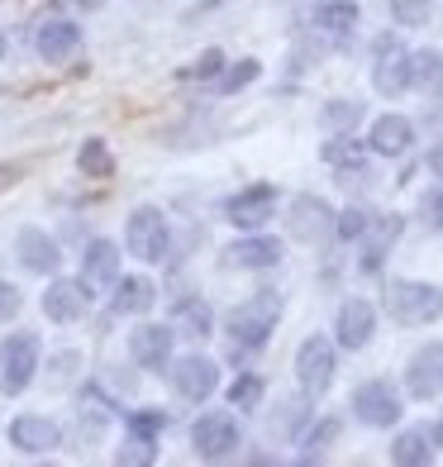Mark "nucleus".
I'll list each match as a JSON object with an SVG mask.
<instances>
[{
  "label": "nucleus",
  "instance_id": "nucleus-1",
  "mask_svg": "<svg viewBox=\"0 0 443 467\" xmlns=\"http://www.w3.org/2000/svg\"><path fill=\"white\" fill-rule=\"evenodd\" d=\"M277 320H282V296L277 291H258L248 296V301H239L234 310L224 315V338L234 348H263L272 334H277Z\"/></svg>",
  "mask_w": 443,
  "mask_h": 467
},
{
  "label": "nucleus",
  "instance_id": "nucleus-2",
  "mask_svg": "<svg viewBox=\"0 0 443 467\" xmlns=\"http://www.w3.org/2000/svg\"><path fill=\"white\" fill-rule=\"evenodd\" d=\"M386 315L396 325H434L438 315H443V291L434 282H415V277H396L386 286Z\"/></svg>",
  "mask_w": 443,
  "mask_h": 467
},
{
  "label": "nucleus",
  "instance_id": "nucleus-3",
  "mask_svg": "<svg viewBox=\"0 0 443 467\" xmlns=\"http://www.w3.org/2000/svg\"><path fill=\"white\" fill-rule=\"evenodd\" d=\"M124 248H129V258L139 263H167V253H172V224L158 205H139L129 220H124Z\"/></svg>",
  "mask_w": 443,
  "mask_h": 467
},
{
  "label": "nucleus",
  "instance_id": "nucleus-4",
  "mask_svg": "<svg viewBox=\"0 0 443 467\" xmlns=\"http://www.w3.org/2000/svg\"><path fill=\"white\" fill-rule=\"evenodd\" d=\"M334 368H339V344L329 334H310L301 348H295V387L310 400H320L334 387Z\"/></svg>",
  "mask_w": 443,
  "mask_h": 467
},
{
  "label": "nucleus",
  "instance_id": "nucleus-5",
  "mask_svg": "<svg viewBox=\"0 0 443 467\" xmlns=\"http://www.w3.org/2000/svg\"><path fill=\"white\" fill-rule=\"evenodd\" d=\"M191 449H196V458H205V462L234 458V453L243 449L239 420L229 415V410H205V415H196V424H191Z\"/></svg>",
  "mask_w": 443,
  "mask_h": 467
},
{
  "label": "nucleus",
  "instance_id": "nucleus-6",
  "mask_svg": "<svg viewBox=\"0 0 443 467\" xmlns=\"http://www.w3.org/2000/svg\"><path fill=\"white\" fill-rule=\"evenodd\" d=\"M348 410H353L357 424H367V430H391V424L406 415V400H400V391L391 387L386 377H372V381H363V387L353 391Z\"/></svg>",
  "mask_w": 443,
  "mask_h": 467
},
{
  "label": "nucleus",
  "instance_id": "nucleus-7",
  "mask_svg": "<svg viewBox=\"0 0 443 467\" xmlns=\"http://www.w3.org/2000/svg\"><path fill=\"white\" fill-rule=\"evenodd\" d=\"M34 372H38V334L19 329L0 344V391L25 396L34 387Z\"/></svg>",
  "mask_w": 443,
  "mask_h": 467
},
{
  "label": "nucleus",
  "instance_id": "nucleus-8",
  "mask_svg": "<svg viewBox=\"0 0 443 467\" xmlns=\"http://www.w3.org/2000/svg\"><path fill=\"white\" fill-rule=\"evenodd\" d=\"M372 87L382 91L386 100L410 91V48L400 44L396 34H382L372 48Z\"/></svg>",
  "mask_w": 443,
  "mask_h": 467
},
{
  "label": "nucleus",
  "instance_id": "nucleus-9",
  "mask_svg": "<svg viewBox=\"0 0 443 467\" xmlns=\"http://www.w3.org/2000/svg\"><path fill=\"white\" fill-rule=\"evenodd\" d=\"M167 381H172L177 400H186V406H201V400L215 396L220 368L210 363L205 353H191V358H177V363H167Z\"/></svg>",
  "mask_w": 443,
  "mask_h": 467
},
{
  "label": "nucleus",
  "instance_id": "nucleus-10",
  "mask_svg": "<svg viewBox=\"0 0 443 467\" xmlns=\"http://www.w3.org/2000/svg\"><path fill=\"white\" fill-rule=\"evenodd\" d=\"M272 215H277V186L272 182H252V186L234 191V196L224 201V220L234 229H243V234L263 229Z\"/></svg>",
  "mask_w": 443,
  "mask_h": 467
},
{
  "label": "nucleus",
  "instance_id": "nucleus-11",
  "mask_svg": "<svg viewBox=\"0 0 443 467\" xmlns=\"http://www.w3.org/2000/svg\"><path fill=\"white\" fill-rule=\"evenodd\" d=\"M10 449H19L25 458H48L62 449V430L48 415H15L10 420Z\"/></svg>",
  "mask_w": 443,
  "mask_h": 467
},
{
  "label": "nucleus",
  "instance_id": "nucleus-12",
  "mask_svg": "<svg viewBox=\"0 0 443 467\" xmlns=\"http://www.w3.org/2000/svg\"><path fill=\"white\" fill-rule=\"evenodd\" d=\"M372 334H376V310L372 301H363V296H348V301L339 306V315H334V344L357 353V348H367L372 344Z\"/></svg>",
  "mask_w": 443,
  "mask_h": 467
},
{
  "label": "nucleus",
  "instance_id": "nucleus-13",
  "mask_svg": "<svg viewBox=\"0 0 443 467\" xmlns=\"http://www.w3.org/2000/svg\"><path fill=\"white\" fill-rule=\"evenodd\" d=\"M172 344H177V329H172V325H139V329L129 334L134 368H143V372H167V363H172Z\"/></svg>",
  "mask_w": 443,
  "mask_h": 467
},
{
  "label": "nucleus",
  "instance_id": "nucleus-14",
  "mask_svg": "<svg viewBox=\"0 0 443 467\" xmlns=\"http://www.w3.org/2000/svg\"><path fill=\"white\" fill-rule=\"evenodd\" d=\"M119 277H124V258H119L115 239H91L81 248V282L91 291H110Z\"/></svg>",
  "mask_w": 443,
  "mask_h": 467
},
{
  "label": "nucleus",
  "instance_id": "nucleus-15",
  "mask_svg": "<svg viewBox=\"0 0 443 467\" xmlns=\"http://www.w3.org/2000/svg\"><path fill=\"white\" fill-rule=\"evenodd\" d=\"M15 258H19V267H25V272H38V277H53V272L62 267V248H57L53 234H44V229L25 224V229L15 234Z\"/></svg>",
  "mask_w": 443,
  "mask_h": 467
},
{
  "label": "nucleus",
  "instance_id": "nucleus-16",
  "mask_svg": "<svg viewBox=\"0 0 443 467\" xmlns=\"http://www.w3.org/2000/svg\"><path fill=\"white\" fill-rule=\"evenodd\" d=\"M91 306V286L87 282H72V277H53L44 291V315L53 325H77Z\"/></svg>",
  "mask_w": 443,
  "mask_h": 467
},
{
  "label": "nucleus",
  "instance_id": "nucleus-17",
  "mask_svg": "<svg viewBox=\"0 0 443 467\" xmlns=\"http://www.w3.org/2000/svg\"><path fill=\"white\" fill-rule=\"evenodd\" d=\"M277 263H282V239H272L263 229H252L248 239L224 248V267H239V272H267Z\"/></svg>",
  "mask_w": 443,
  "mask_h": 467
},
{
  "label": "nucleus",
  "instance_id": "nucleus-18",
  "mask_svg": "<svg viewBox=\"0 0 443 467\" xmlns=\"http://www.w3.org/2000/svg\"><path fill=\"white\" fill-rule=\"evenodd\" d=\"M406 391L415 400H434L443 391V344H425L406 363Z\"/></svg>",
  "mask_w": 443,
  "mask_h": 467
},
{
  "label": "nucleus",
  "instance_id": "nucleus-19",
  "mask_svg": "<svg viewBox=\"0 0 443 467\" xmlns=\"http://www.w3.org/2000/svg\"><path fill=\"white\" fill-rule=\"evenodd\" d=\"M291 234L301 244H325L334 234V205L325 196H295L291 201Z\"/></svg>",
  "mask_w": 443,
  "mask_h": 467
},
{
  "label": "nucleus",
  "instance_id": "nucleus-20",
  "mask_svg": "<svg viewBox=\"0 0 443 467\" xmlns=\"http://www.w3.org/2000/svg\"><path fill=\"white\" fill-rule=\"evenodd\" d=\"M415 143V124L406 115H376L367 130V153L376 158H406Z\"/></svg>",
  "mask_w": 443,
  "mask_h": 467
},
{
  "label": "nucleus",
  "instance_id": "nucleus-21",
  "mask_svg": "<svg viewBox=\"0 0 443 467\" xmlns=\"http://www.w3.org/2000/svg\"><path fill=\"white\" fill-rule=\"evenodd\" d=\"M81 48V29L77 19H48V25L34 29V53L44 62H67Z\"/></svg>",
  "mask_w": 443,
  "mask_h": 467
},
{
  "label": "nucleus",
  "instance_id": "nucleus-22",
  "mask_svg": "<svg viewBox=\"0 0 443 467\" xmlns=\"http://www.w3.org/2000/svg\"><path fill=\"white\" fill-rule=\"evenodd\" d=\"M357 19H363L357 0H325V5H314V29H320L325 38H334V44H348Z\"/></svg>",
  "mask_w": 443,
  "mask_h": 467
},
{
  "label": "nucleus",
  "instance_id": "nucleus-23",
  "mask_svg": "<svg viewBox=\"0 0 443 467\" xmlns=\"http://www.w3.org/2000/svg\"><path fill=\"white\" fill-rule=\"evenodd\" d=\"M400 229H406V220H400V215H382V220L367 224V234H363V272H376V267L386 263V253L400 239Z\"/></svg>",
  "mask_w": 443,
  "mask_h": 467
},
{
  "label": "nucleus",
  "instance_id": "nucleus-24",
  "mask_svg": "<svg viewBox=\"0 0 443 467\" xmlns=\"http://www.w3.org/2000/svg\"><path fill=\"white\" fill-rule=\"evenodd\" d=\"M153 301H158V286L148 277H119L110 286V315H148Z\"/></svg>",
  "mask_w": 443,
  "mask_h": 467
},
{
  "label": "nucleus",
  "instance_id": "nucleus-25",
  "mask_svg": "<svg viewBox=\"0 0 443 467\" xmlns=\"http://www.w3.org/2000/svg\"><path fill=\"white\" fill-rule=\"evenodd\" d=\"M391 462H400V467H425V462H434V430H425V424L400 430V434L391 439Z\"/></svg>",
  "mask_w": 443,
  "mask_h": 467
},
{
  "label": "nucleus",
  "instance_id": "nucleus-26",
  "mask_svg": "<svg viewBox=\"0 0 443 467\" xmlns=\"http://www.w3.org/2000/svg\"><path fill=\"white\" fill-rule=\"evenodd\" d=\"M410 87L425 96H443V53L438 48L410 53Z\"/></svg>",
  "mask_w": 443,
  "mask_h": 467
},
{
  "label": "nucleus",
  "instance_id": "nucleus-27",
  "mask_svg": "<svg viewBox=\"0 0 443 467\" xmlns=\"http://www.w3.org/2000/svg\"><path fill=\"white\" fill-rule=\"evenodd\" d=\"M363 153H367V143H357L353 134H334L325 148H320V158L329 162V167H339V172H363Z\"/></svg>",
  "mask_w": 443,
  "mask_h": 467
},
{
  "label": "nucleus",
  "instance_id": "nucleus-28",
  "mask_svg": "<svg viewBox=\"0 0 443 467\" xmlns=\"http://www.w3.org/2000/svg\"><path fill=\"white\" fill-rule=\"evenodd\" d=\"M263 396H267V381H263V372H239V377L224 387L229 410H258V406H263Z\"/></svg>",
  "mask_w": 443,
  "mask_h": 467
},
{
  "label": "nucleus",
  "instance_id": "nucleus-29",
  "mask_svg": "<svg viewBox=\"0 0 443 467\" xmlns=\"http://www.w3.org/2000/svg\"><path fill=\"white\" fill-rule=\"evenodd\" d=\"M177 325L186 329V334H196V338H210L215 334V315H210V306L201 301V296H186V301H177Z\"/></svg>",
  "mask_w": 443,
  "mask_h": 467
},
{
  "label": "nucleus",
  "instance_id": "nucleus-30",
  "mask_svg": "<svg viewBox=\"0 0 443 467\" xmlns=\"http://www.w3.org/2000/svg\"><path fill=\"white\" fill-rule=\"evenodd\" d=\"M258 77H263V62H258V57H243V62H234L229 72L215 77V91H220V96H239V91L252 87Z\"/></svg>",
  "mask_w": 443,
  "mask_h": 467
},
{
  "label": "nucleus",
  "instance_id": "nucleus-31",
  "mask_svg": "<svg viewBox=\"0 0 443 467\" xmlns=\"http://www.w3.org/2000/svg\"><path fill=\"white\" fill-rule=\"evenodd\" d=\"M77 167L87 177H110L115 172V158H110V143H100V139H87L81 143V153H77Z\"/></svg>",
  "mask_w": 443,
  "mask_h": 467
},
{
  "label": "nucleus",
  "instance_id": "nucleus-32",
  "mask_svg": "<svg viewBox=\"0 0 443 467\" xmlns=\"http://www.w3.org/2000/svg\"><path fill=\"white\" fill-rule=\"evenodd\" d=\"M339 430H344V424L334 420V415H325V420H320V424H314V430H310V434L301 439V449H305L301 458H305V462H314V458H325V449H329L334 439H339Z\"/></svg>",
  "mask_w": 443,
  "mask_h": 467
},
{
  "label": "nucleus",
  "instance_id": "nucleus-33",
  "mask_svg": "<svg viewBox=\"0 0 443 467\" xmlns=\"http://www.w3.org/2000/svg\"><path fill=\"white\" fill-rule=\"evenodd\" d=\"M434 15V0H391V19L400 29H425Z\"/></svg>",
  "mask_w": 443,
  "mask_h": 467
},
{
  "label": "nucleus",
  "instance_id": "nucleus-34",
  "mask_svg": "<svg viewBox=\"0 0 443 467\" xmlns=\"http://www.w3.org/2000/svg\"><path fill=\"white\" fill-rule=\"evenodd\" d=\"M357 119H363V105H357V100H329L320 110V124H325V130H339V134L353 130Z\"/></svg>",
  "mask_w": 443,
  "mask_h": 467
},
{
  "label": "nucleus",
  "instance_id": "nucleus-35",
  "mask_svg": "<svg viewBox=\"0 0 443 467\" xmlns=\"http://www.w3.org/2000/svg\"><path fill=\"white\" fill-rule=\"evenodd\" d=\"M220 67H224V53L220 48H205L196 62H186V67L177 72L181 81H215L220 77Z\"/></svg>",
  "mask_w": 443,
  "mask_h": 467
},
{
  "label": "nucleus",
  "instance_id": "nucleus-36",
  "mask_svg": "<svg viewBox=\"0 0 443 467\" xmlns=\"http://www.w3.org/2000/svg\"><path fill=\"white\" fill-rule=\"evenodd\" d=\"M367 224H372V215H367V210H357V205H348L344 215H334V234H339V239H348V244L363 239Z\"/></svg>",
  "mask_w": 443,
  "mask_h": 467
},
{
  "label": "nucleus",
  "instance_id": "nucleus-37",
  "mask_svg": "<svg viewBox=\"0 0 443 467\" xmlns=\"http://www.w3.org/2000/svg\"><path fill=\"white\" fill-rule=\"evenodd\" d=\"M115 458H119V462H153V458H158V439H139V434H134Z\"/></svg>",
  "mask_w": 443,
  "mask_h": 467
},
{
  "label": "nucleus",
  "instance_id": "nucleus-38",
  "mask_svg": "<svg viewBox=\"0 0 443 467\" xmlns=\"http://www.w3.org/2000/svg\"><path fill=\"white\" fill-rule=\"evenodd\" d=\"M162 424H167V415H162V410H139V415H129V430H134L139 439H158Z\"/></svg>",
  "mask_w": 443,
  "mask_h": 467
},
{
  "label": "nucleus",
  "instance_id": "nucleus-39",
  "mask_svg": "<svg viewBox=\"0 0 443 467\" xmlns=\"http://www.w3.org/2000/svg\"><path fill=\"white\" fill-rule=\"evenodd\" d=\"M19 310H25V296H19V286L0 282V325H10V320H15Z\"/></svg>",
  "mask_w": 443,
  "mask_h": 467
},
{
  "label": "nucleus",
  "instance_id": "nucleus-40",
  "mask_svg": "<svg viewBox=\"0 0 443 467\" xmlns=\"http://www.w3.org/2000/svg\"><path fill=\"white\" fill-rule=\"evenodd\" d=\"M425 215H429V224L443 234V186L438 191H429V196H425Z\"/></svg>",
  "mask_w": 443,
  "mask_h": 467
},
{
  "label": "nucleus",
  "instance_id": "nucleus-41",
  "mask_svg": "<svg viewBox=\"0 0 443 467\" xmlns=\"http://www.w3.org/2000/svg\"><path fill=\"white\" fill-rule=\"evenodd\" d=\"M425 162H429V172L443 182V143H434V148H429V158H425Z\"/></svg>",
  "mask_w": 443,
  "mask_h": 467
},
{
  "label": "nucleus",
  "instance_id": "nucleus-42",
  "mask_svg": "<svg viewBox=\"0 0 443 467\" xmlns=\"http://www.w3.org/2000/svg\"><path fill=\"white\" fill-rule=\"evenodd\" d=\"M10 177H15V167H0V186H5Z\"/></svg>",
  "mask_w": 443,
  "mask_h": 467
},
{
  "label": "nucleus",
  "instance_id": "nucleus-43",
  "mask_svg": "<svg viewBox=\"0 0 443 467\" xmlns=\"http://www.w3.org/2000/svg\"><path fill=\"white\" fill-rule=\"evenodd\" d=\"M434 443H443V415H438V424H434Z\"/></svg>",
  "mask_w": 443,
  "mask_h": 467
},
{
  "label": "nucleus",
  "instance_id": "nucleus-44",
  "mask_svg": "<svg viewBox=\"0 0 443 467\" xmlns=\"http://www.w3.org/2000/svg\"><path fill=\"white\" fill-rule=\"evenodd\" d=\"M0 53H5V38H0Z\"/></svg>",
  "mask_w": 443,
  "mask_h": 467
}]
</instances>
